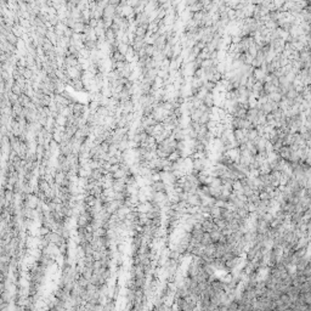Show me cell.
I'll list each match as a JSON object with an SVG mask.
<instances>
[{
    "label": "cell",
    "instance_id": "6da1fadb",
    "mask_svg": "<svg viewBox=\"0 0 311 311\" xmlns=\"http://www.w3.org/2000/svg\"><path fill=\"white\" fill-rule=\"evenodd\" d=\"M68 84L71 85L74 90H79V91L84 90V87H85V85H84V83H83V80H81V79H78V78H77V79H71Z\"/></svg>",
    "mask_w": 311,
    "mask_h": 311
},
{
    "label": "cell",
    "instance_id": "7a4b0ae2",
    "mask_svg": "<svg viewBox=\"0 0 311 311\" xmlns=\"http://www.w3.org/2000/svg\"><path fill=\"white\" fill-rule=\"evenodd\" d=\"M31 102H32V97H29L28 95H26V94L20 95V103L22 105L23 107H28L29 105H31Z\"/></svg>",
    "mask_w": 311,
    "mask_h": 311
},
{
    "label": "cell",
    "instance_id": "3957f363",
    "mask_svg": "<svg viewBox=\"0 0 311 311\" xmlns=\"http://www.w3.org/2000/svg\"><path fill=\"white\" fill-rule=\"evenodd\" d=\"M85 26L86 25L83 23V22H75V25H74V27L72 29H73L74 33H83L84 29H85Z\"/></svg>",
    "mask_w": 311,
    "mask_h": 311
},
{
    "label": "cell",
    "instance_id": "277c9868",
    "mask_svg": "<svg viewBox=\"0 0 311 311\" xmlns=\"http://www.w3.org/2000/svg\"><path fill=\"white\" fill-rule=\"evenodd\" d=\"M120 167H119V164H112V165L109 167V169H108V173H111V174H113V173H116L117 170H118Z\"/></svg>",
    "mask_w": 311,
    "mask_h": 311
},
{
    "label": "cell",
    "instance_id": "5b68a950",
    "mask_svg": "<svg viewBox=\"0 0 311 311\" xmlns=\"http://www.w3.org/2000/svg\"><path fill=\"white\" fill-rule=\"evenodd\" d=\"M178 252H172V253H170V258H172V259H176L178 258Z\"/></svg>",
    "mask_w": 311,
    "mask_h": 311
}]
</instances>
